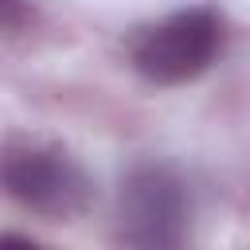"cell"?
I'll return each instance as SVG.
<instances>
[{
	"instance_id": "1",
	"label": "cell",
	"mask_w": 250,
	"mask_h": 250,
	"mask_svg": "<svg viewBox=\"0 0 250 250\" xmlns=\"http://www.w3.org/2000/svg\"><path fill=\"white\" fill-rule=\"evenodd\" d=\"M223 51V16L215 8H184L137 31L129 59L152 86H180L199 78Z\"/></svg>"
},
{
	"instance_id": "2",
	"label": "cell",
	"mask_w": 250,
	"mask_h": 250,
	"mask_svg": "<svg viewBox=\"0 0 250 250\" xmlns=\"http://www.w3.org/2000/svg\"><path fill=\"white\" fill-rule=\"evenodd\" d=\"M0 188L43 219H78L94 203V184L78 160L47 145H16L0 156Z\"/></svg>"
},
{
	"instance_id": "3",
	"label": "cell",
	"mask_w": 250,
	"mask_h": 250,
	"mask_svg": "<svg viewBox=\"0 0 250 250\" xmlns=\"http://www.w3.org/2000/svg\"><path fill=\"white\" fill-rule=\"evenodd\" d=\"M188 227L184 184L168 168H141L121 191V238L133 246H176Z\"/></svg>"
},
{
	"instance_id": "4",
	"label": "cell",
	"mask_w": 250,
	"mask_h": 250,
	"mask_svg": "<svg viewBox=\"0 0 250 250\" xmlns=\"http://www.w3.org/2000/svg\"><path fill=\"white\" fill-rule=\"evenodd\" d=\"M31 20V4L27 0H0V31H16Z\"/></svg>"
}]
</instances>
